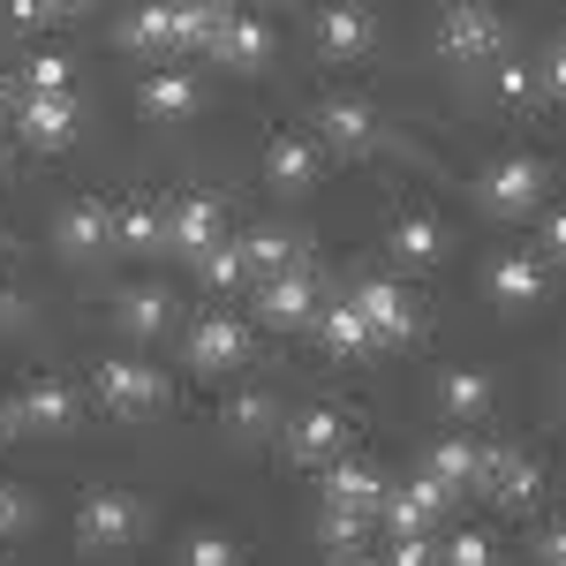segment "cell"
<instances>
[{
  "label": "cell",
  "mask_w": 566,
  "mask_h": 566,
  "mask_svg": "<svg viewBox=\"0 0 566 566\" xmlns=\"http://www.w3.org/2000/svg\"><path fill=\"white\" fill-rule=\"evenodd\" d=\"M348 310L363 317L370 348H378V340H386V348H400V340H416V325H423L400 280H363V287H348Z\"/></svg>",
  "instance_id": "cell-1"
},
{
  "label": "cell",
  "mask_w": 566,
  "mask_h": 566,
  "mask_svg": "<svg viewBox=\"0 0 566 566\" xmlns=\"http://www.w3.org/2000/svg\"><path fill=\"white\" fill-rule=\"evenodd\" d=\"M136 528H144V506H136L129 491H91L84 514H76V536H84V552H122Z\"/></svg>",
  "instance_id": "cell-2"
},
{
  "label": "cell",
  "mask_w": 566,
  "mask_h": 566,
  "mask_svg": "<svg viewBox=\"0 0 566 566\" xmlns=\"http://www.w3.org/2000/svg\"><path fill=\"white\" fill-rule=\"evenodd\" d=\"M8 122H15V136H23V144L61 151L69 136L84 129V98H76V91H69V98H23V91H15V114H8Z\"/></svg>",
  "instance_id": "cell-3"
},
{
  "label": "cell",
  "mask_w": 566,
  "mask_h": 566,
  "mask_svg": "<svg viewBox=\"0 0 566 566\" xmlns=\"http://www.w3.org/2000/svg\"><path fill=\"white\" fill-rule=\"evenodd\" d=\"M98 400H106L114 416H151V408L167 400V378H159L151 363L114 355V363H98Z\"/></svg>",
  "instance_id": "cell-4"
},
{
  "label": "cell",
  "mask_w": 566,
  "mask_h": 566,
  "mask_svg": "<svg viewBox=\"0 0 566 566\" xmlns=\"http://www.w3.org/2000/svg\"><path fill=\"white\" fill-rule=\"evenodd\" d=\"M317 303H325V287H317V272L310 264H295V272H280V280H264L258 287V310H264V325H310L317 317Z\"/></svg>",
  "instance_id": "cell-5"
},
{
  "label": "cell",
  "mask_w": 566,
  "mask_h": 566,
  "mask_svg": "<svg viewBox=\"0 0 566 566\" xmlns=\"http://www.w3.org/2000/svg\"><path fill=\"white\" fill-rule=\"evenodd\" d=\"M536 197H544V159H499L483 175V212H499V219H522Z\"/></svg>",
  "instance_id": "cell-6"
},
{
  "label": "cell",
  "mask_w": 566,
  "mask_h": 566,
  "mask_svg": "<svg viewBox=\"0 0 566 566\" xmlns=\"http://www.w3.org/2000/svg\"><path fill=\"white\" fill-rule=\"evenodd\" d=\"M476 491L506 499V506H528V499L544 491V476H536V461H528V453H514V446H491V453H476Z\"/></svg>",
  "instance_id": "cell-7"
},
{
  "label": "cell",
  "mask_w": 566,
  "mask_h": 566,
  "mask_svg": "<svg viewBox=\"0 0 566 566\" xmlns=\"http://www.w3.org/2000/svg\"><path fill=\"white\" fill-rule=\"evenodd\" d=\"M438 45L461 53V61H491V53H506V31H499L491 8H446L438 15Z\"/></svg>",
  "instance_id": "cell-8"
},
{
  "label": "cell",
  "mask_w": 566,
  "mask_h": 566,
  "mask_svg": "<svg viewBox=\"0 0 566 566\" xmlns=\"http://www.w3.org/2000/svg\"><path fill=\"white\" fill-rule=\"evenodd\" d=\"M242 355H250V325H242V317L212 310V317L189 325V363H197V370H234Z\"/></svg>",
  "instance_id": "cell-9"
},
{
  "label": "cell",
  "mask_w": 566,
  "mask_h": 566,
  "mask_svg": "<svg viewBox=\"0 0 566 566\" xmlns=\"http://www.w3.org/2000/svg\"><path fill=\"white\" fill-rule=\"evenodd\" d=\"M446 514V491L438 483H400V491H386V506H378V528L386 536H431V522Z\"/></svg>",
  "instance_id": "cell-10"
},
{
  "label": "cell",
  "mask_w": 566,
  "mask_h": 566,
  "mask_svg": "<svg viewBox=\"0 0 566 566\" xmlns=\"http://www.w3.org/2000/svg\"><path fill=\"white\" fill-rule=\"evenodd\" d=\"M340 446H348V416H340V408H310V416L287 423V453H295L303 469H325Z\"/></svg>",
  "instance_id": "cell-11"
},
{
  "label": "cell",
  "mask_w": 566,
  "mask_h": 566,
  "mask_svg": "<svg viewBox=\"0 0 566 566\" xmlns=\"http://www.w3.org/2000/svg\"><path fill=\"white\" fill-rule=\"evenodd\" d=\"M325 506H348V514H370L386 506V476L363 469V461H325Z\"/></svg>",
  "instance_id": "cell-12"
},
{
  "label": "cell",
  "mask_w": 566,
  "mask_h": 566,
  "mask_svg": "<svg viewBox=\"0 0 566 566\" xmlns=\"http://www.w3.org/2000/svg\"><path fill=\"white\" fill-rule=\"evenodd\" d=\"M136 98H144V114H151V122H189V114L205 106V91H197L189 69H151Z\"/></svg>",
  "instance_id": "cell-13"
},
{
  "label": "cell",
  "mask_w": 566,
  "mask_h": 566,
  "mask_svg": "<svg viewBox=\"0 0 566 566\" xmlns=\"http://www.w3.org/2000/svg\"><path fill=\"white\" fill-rule=\"evenodd\" d=\"M69 423H76V392L61 386V378L23 386V400H15V431H69Z\"/></svg>",
  "instance_id": "cell-14"
},
{
  "label": "cell",
  "mask_w": 566,
  "mask_h": 566,
  "mask_svg": "<svg viewBox=\"0 0 566 566\" xmlns=\"http://www.w3.org/2000/svg\"><path fill=\"white\" fill-rule=\"evenodd\" d=\"M212 242H219V205H212V197H181L175 212H167V250L205 258Z\"/></svg>",
  "instance_id": "cell-15"
},
{
  "label": "cell",
  "mask_w": 566,
  "mask_h": 566,
  "mask_svg": "<svg viewBox=\"0 0 566 566\" xmlns=\"http://www.w3.org/2000/svg\"><path fill=\"white\" fill-rule=\"evenodd\" d=\"M264 175H272V189H310V181H317V136H303V129L272 136Z\"/></svg>",
  "instance_id": "cell-16"
},
{
  "label": "cell",
  "mask_w": 566,
  "mask_h": 566,
  "mask_svg": "<svg viewBox=\"0 0 566 566\" xmlns=\"http://www.w3.org/2000/svg\"><path fill=\"white\" fill-rule=\"evenodd\" d=\"M61 250H76V258H91V250H106L114 242V212L98 205V197H76V205H61Z\"/></svg>",
  "instance_id": "cell-17"
},
{
  "label": "cell",
  "mask_w": 566,
  "mask_h": 566,
  "mask_svg": "<svg viewBox=\"0 0 566 566\" xmlns=\"http://www.w3.org/2000/svg\"><path fill=\"white\" fill-rule=\"evenodd\" d=\"M423 483H438L446 499L476 491V446H469V438H438V446H431V461H423Z\"/></svg>",
  "instance_id": "cell-18"
},
{
  "label": "cell",
  "mask_w": 566,
  "mask_h": 566,
  "mask_svg": "<svg viewBox=\"0 0 566 566\" xmlns=\"http://www.w3.org/2000/svg\"><path fill=\"white\" fill-rule=\"evenodd\" d=\"M370 39H378L370 8H325V15H317V45H325V53H340V61L370 53Z\"/></svg>",
  "instance_id": "cell-19"
},
{
  "label": "cell",
  "mask_w": 566,
  "mask_h": 566,
  "mask_svg": "<svg viewBox=\"0 0 566 566\" xmlns=\"http://www.w3.org/2000/svg\"><path fill=\"white\" fill-rule=\"evenodd\" d=\"M317 129H325V144H340V151H363V144L378 136V114H370L363 98H325V106H317Z\"/></svg>",
  "instance_id": "cell-20"
},
{
  "label": "cell",
  "mask_w": 566,
  "mask_h": 566,
  "mask_svg": "<svg viewBox=\"0 0 566 566\" xmlns=\"http://www.w3.org/2000/svg\"><path fill=\"white\" fill-rule=\"evenodd\" d=\"M212 53L227 61V69H258V61H272V23H258V15H227V31L212 39Z\"/></svg>",
  "instance_id": "cell-21"
},
{
  "label": "cell",
  "mask_w": 566,
  "mask_h": 566,
  "mask_svg": "<svg viewBox=\"0 0 566 566\" xmlns=\"http://www.w3.org/2000/svg\"><path fill=\"white\" fill-rule=\"evenodd\" d=\"M386 250H392V258H400V264H431L438 250H446V227H438L431 212H408V219H392Z\"/></svg>",
  "instance_id": "cell-22"
},
{
  "label": "cell",
  "mask_w": 566,
  "mask_h": 566,
  "mask_svg": "<svg viewBox=\"0 0 566 566\" xmlns=\"http://www.w3.org/2000/svg\"><path fill=\"white\" fill-rule=\"evenodd\" d=\"M491 295H499L506 310H528L536 295H544V264L522 258V250H514V258H499V264H491Z\"/></svg>",
  "instance_id": "cell-23"
},
{
  "label": "cell",
  "mask_w": 566,
  "mask_h": 566,
  "mask_svg": "<svg viewBox=\"0 0 566 566\" xmlns=\"http://www.w3.org/2000/svg\"><path fill=\"white\" fill-rule=\"evenodd\" d=\"M242 264L258 272V287H264V280H280V272H295V264H303V242H295V234H280V227H264V234L242 242Z\"/></svg>",
  "instance_id": "cell-24"
},
{
  "label": "cell",
  "mask_w": 566,
  "mask_h": 566,
  "mask_svg": "<svg viewBox=\"0 0 566 566\" xmlns=\"http://www.w3.org/2000/svg\"><path fill=\"white\" fill-rule=\"evenodd\" d=\"M167 317H175V295L167 287H129L122 295V333H136V340H159Z\"/></svg>",
  "instance_id": "cell-25"
},
{
  "label": "cell",
  "mask_w": 566,
  "mask_h": 566,
  "mask_svg": "<svg viewBox=\"0 0 566 566\" xmlns=\"http://www.w3.org/2000/svg\"><path fill=\"white\" fill-rule=\"evenodd\" d=\"M15 91H23V98H69V91H76V61H69V53H31Z\"/></svg>",
  "instance_id": "cell-26"
},
{
  "label": "cell",
  "mask_w": 566,
  "mask_h": 566,
  "mask_svg": "<svg viewBox=\"0 0 566 566\" xmlns=\"http://www.w3.org/2000/svg\"><path fill=\"white\" fill-rule=\"evenodd\" d=\"M317 340H325L333 355H363V348H370V333H363V317L348 310V295L317 310Z\"/></svg>",
  "instance_id": "cell-27"
},
{
  "label": "cell",
  "mask_w": 566,
  "mask_h": 566,
  "mask_svg": "<svg viewBox=\"0 0 566 566\" xmlns=\"http://www.w3.org/2000/svg\"><path fill=\"white\" fill-rule=\"evenodd\" d=\"M438 408H446V416H483V408H491V378H483V370H446V378H438Z\"/></svg>",
  "instance_id": "cell-28"
},
{
  "label": "cell",
  "mask_w": 566,
  "mask_h": 566,
  "mask_svg": "<svg viewBox=\"0 0 566 566\" xmlns=\"http://www.w3.org/2000/svg\"><path fill=\"white\" fill-rule=\"evenodd\" d=\"M122 45H136V53L175 45V8H129V15H122Z\"/></svg>",
  "instance_id": "cell-29"
},
{
  "label": "cell",
  "mask_w": 566,
  "mask_h": 566,
  "mask_svg": "<svg viewBox=\"0 0 566 566\" xmlns=\"http://www.w3.org/2000/svg\"><path fill=\"white\" fill-rule=\"evenodd\" d=\"M114 234H122L129 250H159V242H167V219L151 212V205H122V212H114Z\"/></svg>",
  "instance_id": "cell-30"
},
{
  "label": "cell",
  "mask_w": 566,
  "mask_h": 566,
  "mask_svg": "<svg viewBox=\"0 0 566 566\" xmlns=\"http://www.w3.org/2000/svg\"><path fill=\"white\" fill-rule=\"evenodd\" d=\"M197 272H205V287H242V280H250V264H242V242H227V234H219L212 250L197 258Z\"/></svg>",
  "instance_id": "cell-31"
},
{
  "label": "cell",
  "mask_w": 566,
  "mask_h": 566,
  "mask_svg": "<svg viewBox=\"0 0 566 566\" xmlns=\"http://www.w3.org/2000/svg\"><path fill=\"white\" fill-rule=\"evenodd\" d=\"M370 514H348V506H325V514H317V536H325V544H333V552H340V559H348L355 544H363V536H370Z\"/></svg>",
  "instance_id": "cell-32"
},
{
  "label": "cell",
  "mask_w": 566,
  "mask_h": 566,
  "mask_svg": "<svg viewBox=\"0 0 566 566\" xmlns=\"http://www.w3.org/2000/svg\"><path fill=\"white\" fill-rule=\"evenodd\" d=\"M234 8H175V45H212Z\"/></svg>",
  "instance_id": "cell-33"
},
{
  "label": "cell",
  "mask_w": 566,
  "mask_h": 566,
  "mask_svg": "<svg viewBox=\"0 0 566 566\" xmlns=\"http://www.w3.org/2000/svg\"><path fill=\"white\" fill-rule=\"evenodd\" d=\"M227 423H234L242 438H258V431H272V423H280V408H272V392H242V400L227 408Z\"/></svg>",
  "instance_id": "cell-34"
},
{
  "label": "cell",
  "mask_w": 566,
  "mask_h": 566,
  "mask_svg": "<svg viewBox=\"0 0 566 566\" xmlns=\"http://www.w3.org/2000/svg\"><path fill=\"white\" fill-rule=\"evenodd\" d=\"M438 559L446 566H491V536H483V528H461V536H446Z\"/></svg>",
  "instance_id": "cell-35"
},
{
  "label": "cell",
  "mask_w": 566,
  "mask_h": 566,
  "mask_svg": "<svg viewBox=\"0 0 566 566\" xmlns=\"http://www.w3.org/2000/svg\"><path fill=\"white\" fill-rule=\"evenodd\" d=\"M61 15H69L61 0H15V8H8V23H15V31H45V23H61Z\"/></svg>",
  "instance_id": "cell-36"
},
{
  "label": "cell",
  "mask_w": 566,
  "mask_h": 566,
  "mask_svg": "<svg viewBox=\"0 0 566 566\" xmlns=\"http://www.w3.org/2000/svg\"><path fill=\"white\" fill-rule=\"evenodd\" d=\"M31 522H39V506L15 483H0V536H15V528H31Z\"/></svg>",
  "instance_id": "cell-37"
},
{
  "label": "cell",
  "mask_w": 566,
  "mask_h": 566,
  "mask_svg": "<svg viewBox=\"0 0 566 566\" xmlns=\"http://www.w3.org/2000/svg\"><path fill=\"white\" fill-rule=\"evenodd\" d=\"M386 566H438V544H431V536H392Z\"/></svg>",
  "instance_id": "cell-38"
},
{
  "label": "cell",
  "mask_w": 566,
  "mask_h": 566,
  "mask_svg": "<svg viewBox=\"0 0 566 566\" xmlns=\"http://www.w3.org/2000/svg\"><path fill=\"white\" fill-rule=\"evenodd\" d=\"M559 250H566V219H559V212H544V227H536V250H528V258H536V264H552Z\"/></svg>",
  "instance_id": "cell-39"
},
{
  "label": "cell",
  "mask_w": 566,
  "mask_h": 566,
  "mask_svg": "<svg viewBox=\"0 0 566 566\" xmlns=\"http://www.w3.org/2000/svg\"><path fill=\"white\" fill-rule=\"evenodd\" d=\"M189 566H234V544L227 536H189Z\"/></svg>",
  "instance_id": "cell-40"
},
{
  "label": "cell",
  "mask_w": 566,
  "mask_h": 566,
  "mask_svg": "<svg viewBox=\"0 0 566 566\" xmlns=\"http://www.w3.org/2000/svg\"><path fill=\"white\" fill-rule=\"evenodd\" d=\"M536 559H544V566L566 559V536H559V528H544V536H536Z\"/></svg>",
  "instance_id": "cell-41"
},
{
  "label": "cell",
  "mask_w": 566,
  "mask_h": 566,
  "mask_svg": "<svg viewBox=\"0 0 566 566\" xmlns=\"http://www.w3.org/2000/svg\"><path fill=\"white\" fill-rule=\"evenodd\" d=\"M528 91V69H514V61H506V69H499V98H522Z\"/></svg>",
  "instance_id": "cell-42"
},
{
  "label": "cell",
  "mask_w": 566,
  "mask_h": 566,
  "mask_svg": "<svg viewBox=\"0 0 566 566\" xmlns=\"http://www.w3.org/2000/svg\"><path fill=\"white\" fill-rule=\"evenodd\" d=\"M544 91H566V53H559V45L544 53Z\"/></svg>",
  "instance_id": "cell-43"
},
{
  "label": "cell",
  "mask_w": 566,
  "mask_h": 566,
  "mask_svg": "<svg viewBox=\"0 0 566 566\" xmlns=\"http://www.w3.org/2000/svg\"><path fill=\"white\" fill-rule=\"evenodd\" d=\"M0 438H15V400H0Z\"/></svg>",
  "instance_id": "cell-44"
},
{
  "label": "cell",
  "mask_w": 566,
  "mask_h": 566,
  "mask_svg": "<svg viewBox=\"0 0 566 566\" xmlns=\"http://www.w3.org/2000/svg\"><path fill=\"white\" fill-rule=\"evenodd\" d=\"M8 114H15V84L0 76V122H8Z\"/></svg>",
  "instance_id": "cell-45"
}]
</instances>
